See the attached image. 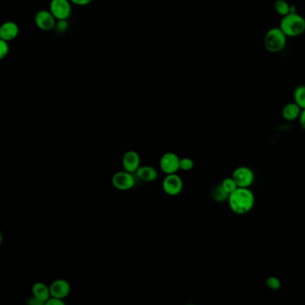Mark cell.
I'll return each mask as SVG.
<instances>
[{"mask_svg":"<svg viewBox=\"0 0 305 305\" xmlns=\"http://www.w3.org/2000/svg\"><path fill=\"white\" fill-rule=\"evenodd\" d=\"M228 202L229 208L234 214L244 215L254 207V194L250 191V188L238 187L229 195Z\"/></svg>","mask_w":305,"mask_h":305,"instance_id":"obj_1","label":"cell"},{"mask_svg":"<svg viewBox=\"0 0 305 305\" xmlns=\"http://www.w3.org/2000/svg\"><path fill=\"white\" fill-rule=\"evenodd\" d=\"M280 27L288 37H298L305 32V18L298 13L288 14L282 17Z\"/></svg>","mask_w":305,"mask_h":305,"instance_id":"obj_2","label":"cell"},{"mask_svg":"<svg viewBox=\"0 0 305 305\" xmlns=\"http://www.w3.org/2000/svg\"><path fill=\"white\" fill-rule=\"evenodd\" d=\"M288 36L280 27H274L268 30L264 37V46L270 53H278L283 50L288 40Z\"/></svg>","mask_w":305,"mask_h":305,"instance_id":"obj_3","label":"cell"},{"mask_svg":"<svg viewBox=\"0 0 305 305\" xmlns=\"http://www.w3.org/2000/svg\"><path fill=\"white\" fill-rule=\"evenodd\" d=\"M70 0H51L50 10L56 20H68L72 14Z\"/></svg>","mask_w":305,"mask_h":305,"instance_id":"obj_4","label":"cell"},{"mask_svg":"<svg viewBox=\"0 0 305 305\" xmlns=\"http://www.w3.org/2000/svg\"><path fill=\"white\" fill-rule=\"evenodd\" d=\"M234 179L238 184V187L242 188H250L254 182V172L248 166H238L233 172Z\"/></svg>","mask_w":305,"mask_h":305,"instance_id":"obj_5","label":"cell"},{"mask_svg":"<svg viewBox=\"0 0 305 305\" xmlns=\"http://www.w3.org/2000/svg\"><path fill=\"white\" fill-rule=\"evenodd\" d=\"M132 174V173H130L126 170L116 172L112 176L113 186L120 191H128L132 189L136 184V179Z\"/></svg>","mask_w":305,"mask_h":305,"instance_id":"obj_6","label":"cell"},{"mask_svg":"<svg viewBox=\"0 0 305 305\" xmlns=\"http://www.w3.org/2000/svg\"><path fill=\"white\" fill-rule=\"evenodd\" d=\"M56 21L58 20L51 13L50 10H40L34 17L35 24L43 32H50L55 29Z\"/></svg>","mask_w":305,"mask_h":305,"instance_id":"obj_7","label":"cell"},{"mask_svg":"<svg viewBox=\"0 0 305 305\" xmlns=\"http://www.w3.org/2000/svg\"><path fill=\"white\" fill-rule=\"evenodd\" d=\"M180 160L174 152L163 154L160 160L161 171L166 174H176L180 170Z\"/></svg>","mask_w":305,"mask_h":305,"instance_id":"obj_8","label":"cell"},{"mask_svg":"<svg viewBox=\"0 0 305 305\" xmlns=\"http://www.w3.org/2000/svg\"><path fill=\"white\" fill-rule=\"evenodd\" d=\"M182 187H184V184H182V178L176 174V173L166 174V176L164 178L163 182H162L163 191L170 196H176V195L179 194L182 192Z\"/></svg>","mask_w":305,"mask_h":305,"instance_id":"obj_9","label":"cell"},{"mask_svg":"<svg viewBox=\"0 0 305 305\" xmlns=\"http://www.w3.org/2000/svg\"><path fill=\"white\" fill-rule=\"evenodd\" d=\"M50 289L51 297L64 299L70 294L71 286L66 280H56L54 282H52Z\"/></svg>","mask_w":305,"mask_h":305,"instance_id":"obj_10","label":"cell"},{"mask_svg":"<svg viewBox=\"0 0 305 305\" xmlns=\"http://www.w3.org/2000/svg\"><path fill=\"white\" fill-rule=\"evenodd\" d=\"M140 158L139 154L134 150H128L124 153L122 164L124 170L130 173H136V171L140 168Z\"/></svg>","mask_w":305,"mask_h":305,"instance_id":"obj_11","label":"cell"},{"mask_svg":"<svg viewBox=\"0 0 305 305\" xmlns=\"http://www.w3.org/2000/svg\"><path fill=\"white\" fill-rule=\"evenodd\" d=\"M19 34V27L14 22H6L0 28V38L6 42H12Z\"/></svg>","mask_w":305,"mask_h":305,"instance_id":"obj_12","label":"cell"},{"mask_svg":"<svg viewBox=\"0 0 305 305\" xmlns=\"http://www.w3.org/2000/svg\"><path fill=\"white\" fill-rule=\"evenodd\" d=\"M32 296L36 297L40 301L42 302L45 304L48 300L51 297L50 289L47 284L42 282H36L32 286Z\"/></svg>","mask_w":305,"mask_h":305,"instance_id":"obj_13","label":"cell"},{"mask_svg":"<svg viewBox=\"0 0 305 305\" xmlns=\"http://www.w3.org/2000/svg\"><path fill=\"white\" fill-rule=\"evenodd\" d=\"M302 110L297 105L296 102H290L283 108L282 116L284 120L292 122L296 119H299Z\"/></svg>","mask_w":305,"mask_h":305,"instance_id":"obj_14","label":"cell"},{"mask_svg":"<svg viewBox=\"0 0 305 305\" xmlns=\"http://www.w3.org/2000/svg\"><path fill=\"white\" fill-rule=\"evenodd\" d=\"M136 174L138 178L145 182H153L158 178V171L155 168L150 166H140L136 171Z\"/></svg>","mask_w":305,"mask_h":305,"instance_id":"obj_15","label":"cell"},{"mask_svg":"<svg viewBox=\"0 0 305 305\" xmlns=\"http://www.w3.org/2000/svg\"><path fill=\"white\" fill-rule=\"evenodd\" d=\"M212 197L216 202H224L228 200L229 194L223 189L221 184H218L212 188Z\"/></svg>","mask_w":305,"mask_h":305,"instance_id":"obj_16","label":"cell"},{"mask_svg":"<svg viewBox=\"0 0 305 305\" xmlns=\"http://www.w3.org/2000/svg\"><path fill=\"white\" fill-rule=\"evenodd\" d=\"M294 102L302 110H305V85H300L296 88L294 92Z\"/></svg>","mask_w":305,"mask_h":305,"instance_id":"obj_17","label":"cell"},{"mask_svg":"<svg viewBox=\"0 0 305 305\" xmlns=\"http://www.w3.org/2000/svg\"><path fill=\"white\" fill-rule=\"evenodd\" d=\"M290 8L291 4L286 0H276L274 4V8L276 13L278 14L281 16H286L290 14Z\"/></svg>","mask_w":305,"mask_h":305,"instance_id":"obj_18","label":"cell"},{"mask_svg":"<svg viewBox=\"0 0 305 305\" xmlns=\"http://www.w3.org/2000/svg\"><path fill=\"white\" fill-rule=\"evenodd\" d=\"M220 184L221 186L223 187V189H224L229 195L231 194L234 191H236L238 188V184L234 181L233 176L223 179V181L221 182Z\"/></svg>","mask_w":305,"mask_h":305,"instance_id":"obj_19","label":"cell"},{"mask_svg":"<svg viewBox=\"0 0 305 305\" xmlns=\"http://www.w3.org/2000/svg\"><path fill=\"white\" fill-rule=\"evenodd\" d=\"M266 284L268 288L274 291H278L281 288V281L276 276H270L266 280Z\"/></svg>","mask_w":305,"mask_h":305,"instance_id":"obj_20","label":"cell"},{"mask_svg":"<svg viewBox=\"0 0 305 305\" xmlns=\"http://www.w3.org/2000/svg\"><path fill=\"white\" fill-rule=\"evenodd\" d=\"M194 168V161L190 158H182L180 160V170L182 171H190Z\"/></svg>","mask_w":305,"mask_h":305,"instance_id":"obj_21","label":"cell"},{"mask_svg":"<svg viewBox=\"0 0 305 305\" xmlns=\"http://www.w3.org/2000/svg\"><path fill=\"white\" fill-rule=\"evenodd\" d=\"M10 48H9L8 42H6L4 40L0 38V58L4 60L6 56L8 55Z\"/></svg>","mask_w":305,"mask_h":305,"instance_id":"obj_22","label":"cell"},{"mask_svg":"<svg viewBox=\"0 0 305 305\" xmlns=\"http://www.w3.org/2000/svg\"><path fill=\"white\" fill-rule=\"evenodd\" d=\"M68 27L69 24L68 20H58L56 24L55 29L58 34H64L68 30Z\"/></svg>","mask_w":305,"mask_h":305,"instance_id":"obj_23","label":"cell"},{"mask_svg":"<svg viewBox=\"0 0 305 305\" xmlns=\"http://www.w3.org/2000/svg\"><path fill=\"white\" fill-rule=\"evenodd\" d=\"M47 305H64L66 302L63 301V299H60V298H56V297H50L47 302Z\"/></svg>","mask_w":305,"mask_h":305,"instance_id":"obj_24","label":"cell"},{"mask_svg":"<svg viewBox=\"0 0 305 305\" xmlns=\"http://www.w3.org/2000/svg\"><path fill=\"white\" fill-rule=\"evenodd\" d=\"M70 1L72 2V4L84 6H87V4H90L94 0H70Z\"/></svg>","mask_w":305,"mask_h":305,"instance_id":"obj_25","label":"cell"},{"mask_svg":"<svg viewBox=\"0 0 305 305\" xmlns=\"http://www.w3.org/2000/svg\"><path fill=\"white\" fill-rule=\"evenodd\" d=\"M27 304L30 305H43L45 304L44 302L42 301H40L38 299H37L36 297L32 296L30 297L28 300H27Z\"/></svg>","mask_w":305,"mask_h":305,"instance_id":"obj_26","label":"cell"},{"mask_svg":"<svg viewBox=\"0 0 305 305\" xmlns=\"http://www.w3.org/2000/svg\"><path fill=\"white\" fill-rule=\"evenodd\" d=\"M299 122H300L302 128L305 130V110H302L301 114L299 116Z\"/></svg>","mask_w":305,"mask_h":305,"instance_id":"obj_27","label":"cell"}]
</instances>
